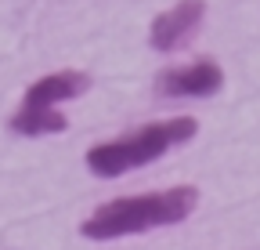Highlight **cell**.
<instances>
[{"label":"cell","mask_w":260,"mask_h":250,"mask_svg":"<svg viewBox=\"0 0 260 250\" xmlns=\"http://www.w3.org/2000/svg\"><path fill=\"white\" fill-rule=\"evenodd\" d=\"M199 207V189L195 185H177L148 196H119L102 203L87 221L80 225L83 239L105 243V239H123V236H141L152 229H170L181 225Z\"/></svg>","instance_id":"6da1fadb"},{"label":"cell","mask_w":260,"mask_h":250,"mask_svg":"<svg viewBox=\"0 0 260 250\" xmlns=\"http://www.w3.org/2000/svg\"><path fill=\"white\" fill-rule=\"evenodd\" d=\"M199 134V120L195 116H170V120H155L145 127L130 131L123 138L102 142L87 149V171L94 178H119L126 171H138L145 163H155L159 156H167L177 145H188Z\"/></svg>","instance_id":"7a4b0ae2"},{"label":"cell","mask_w":260,"mask_h":250,"mask_svg":"<svg viewBox=\"0 0 260 250\" xmlns=\"http://www.w3.org/2000/svg\"><path fill=\"white\" fill-rule=\"evenodd\" d=\"M90 91V76L80 69H61V73H47L37 84L25 87L22 105L11 116V131L22 138H44V134H61L69 127L65 113H58V102L80 98Z\"/></svg>","instance_id":"3957f363"},{"label":"cell","mask_w":260,"mask_h":250,"mask_svg":"<svg viewBox=\"0 0 260 250\" xmlns=\"http://www.w3.org/2000/svg\"><path fill=\"white\" fill-rule=\"evenodd\" d=\"M220 87H224V69L210 58L162 69L155 76V95L162 98H213Z\"/></svg>","instance_id":"277c9868"},{"label":"cell","mask_w":260,"mask_h":250,"mask_svg":"<svg viewBox=\"0 0 260 250\" xmlns=\"http://www.w3.org/2000/svg\"><path fill=\"white\" fill-rule=\"evenodd\" d=\"M203 18H206V0H177L174 8L159 11L152 18L148 44L155 51H177V47H184L195 33H199Z\"/></svg>","instance_id":"5b68a950"}]
</instances>
